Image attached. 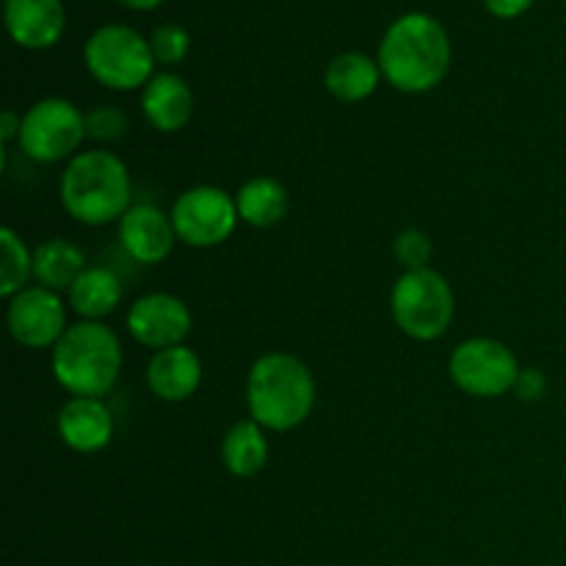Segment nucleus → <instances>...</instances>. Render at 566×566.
Segmentation results:
<instances>
[{
    "label": "nucleus",
    "instance_id": "nucleus-16",
    "mask_svg": "<svg viewBox=\"0 0 566 566\" xmlns=\"http://www.w3.org/2000/svg\"><path fill=\"white\" fill-rule=\"evenodd\" d=\"M142 111L158 133H177L191 122L193 92L175 72H155L142 92Z\"/></svg>",
    "mask_w": 566,
    "mask_h": 566
},
{
    "label": "nucleus",
    "instance_id": "nucleus-15",
    "mask_svg": "<svg viewBox=\"0 0 566 566\" xmlns=\"http://www.w3.org/2000/svg\"><path fill=\"white\" fill-rule=\"evenodd\" d=\"M199 385H202V359L193 348L171 346L149 357L147 387L160 401H188L199 390Z\"/></svg>",
    "mask_w": 566,
    "mask_h": 566
},
{
    "label": "nucleus",
    "instance_id": "nucleus-4",
    "mask_svg": "<svg viewBox=\"0 0 566 566\" xmlns=\"http://www.w3.org/2000/svg\"><path fill=\"white\" fill-rule=\"evenodd\" d=\"M50 368L70 396L103 398L122 374V343L111 326L81 321L53 346Z\"/></svg>",
    "mask_w": 566,
    "mask_h": 566
},
{
    "label": "nucleus",
    "instance_id": "nucleus-29",
    "mask_svg": "<svg viewBox=\"0 0 566 566\" xmlns=\"http://www.w3.org/2000/svg\"><path fill=\"white\" fill-rule=\"evenodd\" d=\"M119 3L127 6V9H133V11H153V9H158L164 0H119Z\"/></svg>",
    "mask_w": 566,
    "mask_h": 566
},
{
    "label": "nucleus",
    "instance_id": "nucleus-14",
    "mask_svg": "<svg viewBox=\"0 0 566 566\" xmlns=\"http://www.w3.org/2000/svg\"><path fill=\"white\" fill-rule=\"evenodd\" d=\"M61 442L75 453H97L108 448L114 437V418L105 407L103 398H77L72 396L59 409L55 420Z\"/></svg>",
    "mask_w": 566,
    "mask_h": 566
},
{
    "label": "nucleus",
    "instance_id": "nucleus-5",
    "mask_svg": "<svg viewBox=\"0 0 566 566\" xmlns=\"http://www.w3.org/2000/svg\"><path fill=\"white\" fill-rule=\"evenodd\" d=\"M86 70L99 86L111 92L144 88L155 75V55L149 39L122 22L99 25L83 48Z\"/></svg>",
    "mask_w": 566,
    "mask_h": 566
},
{
    "label": "nucleus",
    "instance_id": "nucleus-24",
    "mask_svg": "<svg viewBox=\"0 0 566 566\" xmlns=\"http://www.w3.org/2000/svg\"><path fill=\"white\" fill-rule=\"evenodd\" d=\"M392 252H396L398 263L407 271L415 269H429L431 260V238L423 230H403L401 235L392 243Z\"/></svg>",
    "mask_w": 566,
    "mask_h": 566
},
{
    "label": "nucleus",
    "instance_id": "nucleus-19",
    "mask_svg": "<svg viewBox=\"0 0 566 566\" xmlns=\"http://www.w3.org/2000/svg\"><path fill=\"white\" fill-rule=\"evenodd\" d=\"M235 205L243 224L265 230V227H276L285 219L291 197H287V188L274 177H252L238 188Z\"/></svg>",
    "mask_w": 566,
    "mask_h": 566
},
{
    "label": "nucleus",
    "instance_id": "nucleus-21",
    "mask_svg": "<svg viewBox=\"0 0 566 566\" xmlns=\"http://www.w3.org/2000/svg\"><path fill=\"white\" fill-rule=\"evenodd\" d=\"M122 302V280L105 265H88L70 287V307L83 321H103Z\"/></svg>",
    "mask_w": 566,
    "mask_h": 566
},
{
    "label": "nucleus",
    "instance_id": "nucleus-12",
    "mask_svg": "<svg viewBox=\"0 0 566 566\" xmlns=\"http://www.w3.org/2000/svg\"><path fill=\"white\" fill-rule=\"evenodd\" d=\"M177 241L171 216L155 205H133L119 219V243L136 263L158 265L171 254Z\"/></svg>",
    "mask_w": 566,
    "mask_h": 566
},
{
    "label": "nucleus",
    "instance_id": "nucleus-20",
    "mask_svg": "<svg viewBox=\"0 0 566 566\" xmlns=\"http://www.w3.org/2000/svg\"><path fill=\"white\" fill-rule=\"evenodd\" d=\"M269 462V440L258 420H238L221 442V464L235 479H252Z\"/></svg>",
    "mask_w": 566,
    "mask_h": 566
},
{
    "label": "nucleus",
    "instance_id": "nucleus-6",
    "mask_svg": "<svg viewBox=\"0 0 566 566\" xmlns=\"http://www.w3.org/2000/svg\"><path fill=\"white\" fill-rule=\"evenodd\" d=\"M390 313L403 335L420 343H431L440 340L451 326L457 298L440 271H403L392 285Z\"/></svg>",
    "mask_w": 566,
    "mask_h": 566
},
{
    "label": "nucleus",
    "instance_id": "nucleus-7",
    "mask_svg": "<svg viewBox=\"0 0 566 566\" xmlns=\"http://www.w3.org/2000/svg\"><path fill=\"white\" fill-rule=\"evenodd\" d=\"M86 136V114L70 99L44 97L22 114L20 149L36 164H70Z\"/></svg>",
    "mask_w": 566,
    "mask_h": 566
},
{
    "label": "nucleus",
    "instance_id": "nucleus-13",
    "mask_svg": "<svg viewBox=\"0 0 566 566\" xmlns=\"http://www.w3.org/2000/svg\"><path fill=\"white\" fill-rule=\"evenodd\" d=\"M9 36L25 50H48L66 31V9L61 0H6Z\"/></svg>",
    "mask_w": 566,
    "mask_h": 566
},
{
    "label": "nucleus",
    "instance_id": "nucleus-8",
    "mask_svg": "<svg viewBox=\"0 0 566 566\" xmlns=\"http://www.w3.org/2000/svg\"><path fill=\"white\" fill-rule=\"evenodd\" d=\"M520 363L512 348L492 337H470L459 343L448 363L453 385L473 398H501L514 390Z\"/></svg>",
    "mask_w": 566,
    "mask_h": 566
},
{
    "label": "nucleus",
    "instance_id": "nucleus-28",
    "mask_svg": "<svg viewBox=\"0 0 566 566\" xmlns=\"http://www.w3.org/2000/svg\"><path fill=\"white\" fill-rule=\"evenodd\" d=\"M20 130H22V116L17 111H3L0 114V142H20Z\"/></svg>",
    "mask_w": 566,
    "mask_h": 566
},
{
    "label": "nucleus",
    "instance_id": "nucleus-22",
    "mask_svg": "<svg viewBox=\"0 0 566 566\" xmlns=\"http://www.w3.org/2000/svg\"><path fill=\"white\" fill-rule=\"evenodd\" d=\"M0 296L11 298L25 291L28 282L33 280V252H28L25 241L17 235L11 227L0 230Z\"/></svg>",
    "mask_w": 566,
    "mask_h": 566
},
{
    "label": "nucleus",
    "instance_id": "nucleus-27",
    "mask_svg": "<svg viewBox=\"0 0 566 566\" xmlns=\"http://www.w3.org/2000/svg\"><path fill=\"white\" fill-rule=\"evenodd\" d=\"M536 0H484L486 11L497 20H514V17L525 14Z\"/></svg>",
    "mask_w": 566,
    "mask_h": 566
},
{
    "label": "nucleus",
    "instance_id": "nucleus-25",
    "mask_svg": "<svg viewBox=\"0 0 566 566\" xmlns=\"http://www.w3.org/2000/svg\"><path fill=\"white\" fill-rule=\"evenodd\" d=\"M86 133L97 142H119L127 133V116L111 105H97L86 114Z\"/></svg>",
    "mask_w": 566,
    "mask_h": 566
},
{
    "label": "nucleus",
    "instance_id": "nucleus-23",
    "mask_svg": "<svg viewBox=\"0 0 566 566\" xmlns=\"http://www.w3.org/2000/svg\"><path fill=\"white\" fill-rule=\"evenodd\" d=\"M149 48H153V55L158 64H180L188 55V50H191V36H188V31L182 25L164 22V25L155 28L153 36H149Z\"/></svg>",
    "mask_w": 566,
    "mask_h": 566
},
{
    "label": "nucleus",
    "instance_id": "nucleus-10",
    "mask_svg": "<svg viewBox=\"0 0 566 566\" xmlns=\"http://www.w3.org/2000/svg\"><path fill=\"white\" fill-rule=\"evenodd\" d=\"M6 324H9L11 337L20 346L33 348V352L53 348L70 329L66 326V304L61 293L48 291L42 285H28L25 291L9 298Z\"/></svg>",
    "mask_w": 566,
    "mask_h": 566
},
{
    "label": "nucleus",
    "instance_id": "nucleus-9",
    "mask_svg": "<svg viewBox=\"0 0 566 566\" xmlns=\"http://www.w3.org/2000/svg\"><path fill=\"white\" fill-rule=\"evenodd\" d=\"M169 216L177 241L193 249L219 247L235 232L238 221H241L235 197L216 186H193L182 191L171 205Z\"/></svg>",
    "mask_w": 566,
    "mask_h": 566
},
{
    "label": "nucleus",
    "instance_id": "nucleus-3",
    "mask_svg": "<svg viewBox=\"0 0 566 566\" xmlns=\"http://www.w3.org/2000/svg\"><path fill=\"white\" fill-rule=\"evenodd\" d=\"M247 407L265 431L298 429L315 407L313 370L293 354H263L247 376Z\"/></svg>",
    "mask_w": 566,
    "mask_h": 566
},
{
    "label": "nucleus",
    "instance_id": "nucleus-18",
    "mask_svg": "<svg viewBox=\"0 0 566 566\" xmlns=\"http://www.w3.org/2000/svg\"><path fill=\"white\" fill-rule=\"evenodd\" d=\"M86 269L83 252L66 238H50L33 249V282L48 291L70 293V287Z\"/></svg>",
    "mask_w": 566,
    "mask_h": 566
},
{
    "label": "nucleus",
    "instance_id": "nucleus-11",
    "mask_svg": "<svg viewBox=\"0 0 566 566\" xmlns=\"http://www.w3.org/2000/svg\"><path fill=\"white\" fill-rule=\"evenodd\" d=\"M191 310L182 298L171 293H147L136 298L133 307L127 310V332L136 343L164 352V348L182 346L191 335Z\"/></svg>",
    "mask_w": 566,
    "mask_h": 566
},
{
    "label": "nucleus",
    "instance_id": "nucleus-26",
    "mask_svg": "<svg viewBox=\"0 0 566 566\" xmlns=\"http://www.w3.org/2000/svg\"><path fill=\"white\" fill-rule=\"evenodd\" d=\"M514 396L520 401H539L547 392V376L539 368H523L517 376V385H514Z\"/></svg>",
    "mask_w": 566,
    "mask_h": 566
},
{
    "label": "nucleus",
    "instance_id": "nucleus-1",
    "mask_svg": "<svg viewBox=\"0 0 566 566\" xmlns=\"http://www.w3.org/2000/svg\"><path fill=\"white\" fill-rule=\"evenodd\" d=\"M376 61L385 81L398 92H431L451 70V39L437 17L412 11L387 28Z\"/></svg>",
    "mask_w": 566,
    "mask_h": 566
},
{
    "label": "nucleus",
    "instance_id": "nucleus-2",
    "mask_svg": "<svg viewBox=\"0 0 566 566\" xmlns=\"http://www.w3.org/2000/svg\"><path fill=\"white\" fill-rule=\"evenodd\" d=\"M59 197L77 224L105 227L133 208L130 171L108 149L77 153L61 175Z\"/></svg>",
    "mask_w": 566,
    "mask_h": 566
},
{
    "label": "nucleus",
    "instance_id": "nucleus-17",
    "mask_svg": "<svg viewBox=\"0 0 566 566\" xmlns=\"http://www.w3.org/2000/svg\"><path fill=\"white\" fill-rule=\"evenodd\" d=\"M379 61L365 53H340L326 64L324 86L332 97L343 103H363L379 88L381 81Z\"/></svg>",
    "mask_w": 566,
    "mask_h": 566
}]
</instances>
